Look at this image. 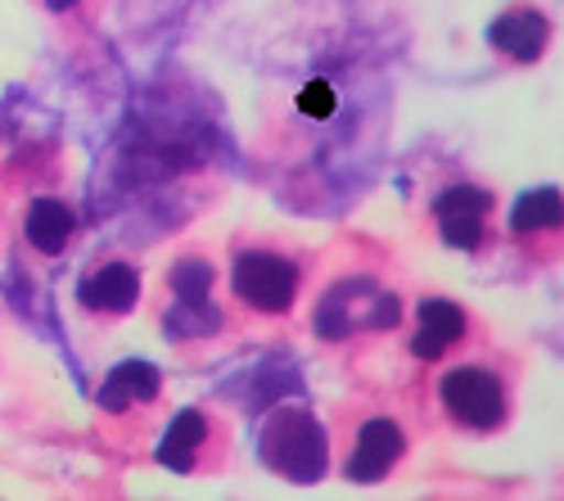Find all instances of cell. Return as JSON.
I'll return each instance as SVG.
<instances>
[{
    "mask_svg": "<svg viewBox=\"0 0 564 501\" xmlns=\"http://www.w3.org/2000/svg\"><path fill=\"white\" fill-rule=\"evenodd\" d=\"M51 10H73V0H51Z\"/></svg>",
    "mask_w": 564,
    "mask_h": 501,
    "instance_id": "obj_16",
    "label": "cell"
},
{
    "mask_svg": "<svg viewBox=\"0 0 564 501\" xmlns=\"http://www.w3.org/2000/svg\"><path fill=\"white\" fill-rule=\"evenodd\" d=\"M398 294L380 290L366 276H344L339 285H330L316 303V316H312V330L325 339V344H339V339H357V335H380V330H393L398 326Z\"/></svg>",
    "mask_w": 564,
    "mask_h": 501,
    "instance_id": "obj_3",
    "label": "cell"
},
{
    "mask_svg": "<svg viewBox=\"0 0 564 501\" xmlns=\"http://www.w3.org/2000/svg\"><path fill=\"white\" fill-rule=\"evenodd\" d=\"M506 240L538 266L560 262L564 258V190L560 186L524 190L506 213Z\"/></svg>",
    "mask_w": 564,
    "mask_h": 501,
    "instance_id": "obj_5",
    "label": "cell"
},
{
    "mask_svg": "<svg viewBox=\"0 0 564 501\" xmlns=\"http://www.w3.org/2000/svg\"><path fill=\"white\" fill-rule=\"evenodd\" d=\"M73 208L59 204V199H36L32 213H28V240L41 249V253H59L68 240H73Z\"/></svg>",
    "mask_w": 564,
    "mask_h": 501,
    "instance_id": "obj_13",
    "label": "cell"
},
{
    "mask_svg": "<svg viewBox=\"0 0 564 501\" xmlns=\"http://www.w3.org/2000/svg\"><path fill=\"white\" fill-rule=\"evenodd\" d=\"M167 285H172L176 303H208V294H213V266L199 262V258H185V262L172 266Z\"/></svg>",
    "mask_w": 564,
    "mask_h": 501,
    "instance_id": "obj_14",
    "label": "cell"
},
{
    "mask_svg": "<svg viewBox=\"0 0 564 501\" xmlns=\"http://www.w3.org/2000/svg\"><path fill=\"white\" fill-rule=\"evenodd\" d=\"M82 303L90 312H131L135 298H140V276H135V266L127 262H105L100 271H90V276L82 281Z\"/></svg>",
    "mask_w": 564,
    "mask_h": 501,
    "instance_id": "obj_10",
    "label": "cell"
},
{
    "mask_svg": "<svg viewBox=\"0 0 564 501\" xmlns=\"http://www.w3.org/2000/svg\"><path fill=\"white\" fill-rule=\"evenodd\" d=\"M430 402L452 434L488 438L510 425L514 384H510V371H501L492 357H479V352L443 357L430 384Z\"/></svg>",
    "mask_w": 564,
    "mask_h": 501,
    "instance_id": "obj_1",
    "label": "cell"
},
{
    "mask_svg": "<svg viewBox=\"0 0 564 501\" xmlns=\"http://www.w3.org/2000/svg\"><path fill=\"white\" fill-rule=\"evenodd\" d=\"M406 457V429L393 416L370 412L352 425L348 451H344V475L352 483H380L389 479Z\"/></svg>",
    "mask_w": 564,
    "mask_h": 501,
    "instance_id": "obj_7",
    "label": "cell"
},
{
    "mask_svg": "<svg viewBox=\"0 0 564 501\" xmlns=\"http://www.w3.org/2000/svg\"><path fill=\"white\" fill-rule=\"evenodd\" d=\"M488 45H492V55H501L506 64L529 68V64H538L546 55V45H551V19L538 6H510L488 28Z\"/></svg>",
    "mask_w": 564,
    "mask_h": 501,
    "instance_id": "obj_9",
    "label": "cell"
},
{
    "mask_svg": "<svg viewBox=\"0 0 564 501\" xmlns=\"http://www.w3.org/2000/svg\"><path fill=\"white\" fill-rule=\"evenodd\" d=\"M262 461L294 483H316L325 466H330V443H325V429L316 425L312 412L280 406L262 434Z\"/></svg>",
    "mask_w": 564,
    "mask_h": 501,
    "instance_id": "obj_4",
    "label": "cell"
},
{
    "mask_svg": "<svg viewBox=\"0 0 564 501\" xmlns=\"http://www.w3.org/2000/svg\"><path fill=\"white\" fill-rule=\"evenodd\" d=\"M154 397H159V371L150 361H122L100 389V406H109V412H122L131 402H154Z\"/></svg>",
    "mask_w": 564,
    "mask_h": 501,
    "instance_id": "obj_12",
    "label": "cell"
},
{
    "mask_svg": "<svg viewBox=\"0 0 564 501\" xmlns=\"http://www.w3.org/2000/svg\"><path fill=\"white\" fill-rule=\"evenodd\" d=\"M307 113H335V90H330V81H312L307 90H303V100H299Z\"/></svg>",
    "mask_w": 564,
    "mask_h": 501,
    "instance_id": "obj_15",
    "label": "cell"
},
{
    "mask_svg": "<svg viewBox=\"0 0 564 501\" xmlns=\"http://www.w3.org/2000/svg\"><path fill=\"white\" fill-rule=\"evenodd\" d=\"M469 344V312L443 294H430L415 303L411 316V357L425 361V367H438L443 357H452L456 348Z\"/></svg>",
    "mask_w": 564,
    "mask_h": 501,
    "instance_id": "obj_8",
    "label": "cell"
},
{
    "mask_svg": "<svg viewBox=\"0 0 564 501\" xmlns=\"http://www.w3.org/2000/svg\"><path fill=\"white\" fill-rule=\"evenodd\" d=\"M492 208H497V195L484 190V186H447L434 195V231L447 249H460V253H479L492 236Z\"/></svg>",
    "mask_w": 564,
    "mask_h": 501,
    "instance_id": "obj_6",
    "label": "cell"
},
{
    "mask_svg": "<svg viewBox=\"0 0 564 501\" xmlns=\"http://www.w3.org/2000/svg\"><path fill=\"white\" fill-rule=\"evenodd\" d=\"M208 443V416L204 412H181L172 421V429L163 434V447H159V461L191 475L195 470V451Z\"/></svg>",
    "mask_w": 564,
    "mask_h": 501,
    "instance_id": "obj_11",
    "label": "cell"
},
{
    "mask_svg": "<svg viewBox=\"0 0 564 501\" xmlns=\"http://www.w3.org/2000/svg\"><path fill=\"white\" fill-rule=\"evenodd\" d=\"M230 294L253 316L280 322L303 298V262L280 244H245L230 262Z\"/></svg>",
    "mask_w": 564,
    "mask_h": 501,
    "instance_id": "obj_2",
    "label": "cell"
}]
</instances>
